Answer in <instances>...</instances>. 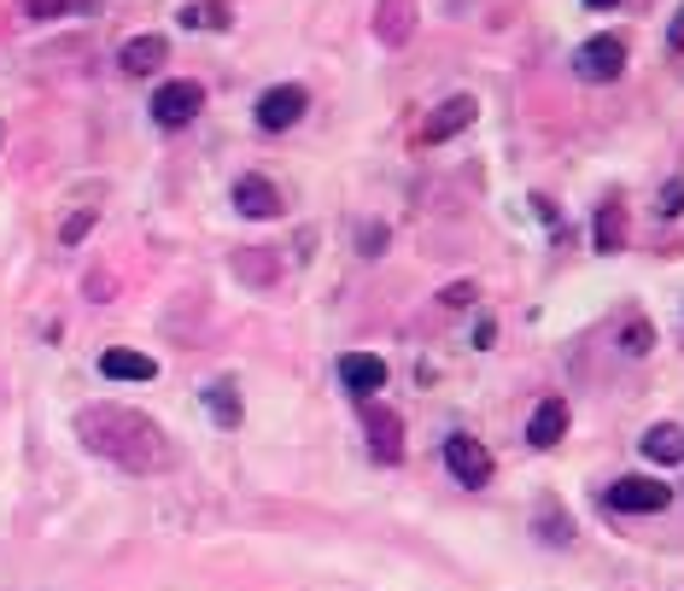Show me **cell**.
Listing matches in <instances>:
<instances>
[{"instance_id":"cell-1","label":"cell","mask_w":684,"mask_h":591,"mask_svg":"<svg viewBox=\"0 0 684 591\" xmlns=\"http://www.w3.org/2000/svg\"><path fill=\"white\" fill-rule=\"evenodd\" d=\"M76 439L89 445L94 457L117 463L123 475H164L176 463L170 434L135 404H82L76 411Z\"/></svg>"},{"instance_id":"cell-2","label":"cell","mask_w":684,"mask_h":591,"mask_svg":"<svg viewBox=\"0 0 684 591\" xmlns=\"http://www.w3.org/2000/svg\"><path fill=\"white\" fill-rule=\"evenodd\" d=\"M667 504H673V486L655 475H620L609 486V509H620V516H661Z\"/></svg>"},{"instance_id":"cell-3","label":"cell","mask_w":684,"mask_h":591,"mask_svg":"<svg viewBox=\"0 0 684 591\" xmlns=\"http://www.w3.org/2000/svg\"><path fill=\"white\" fill-rule=\"evenodd\" d=\"M199 112H205V89L188 83V76H176V83H164V89L153 94V124H164V129L194 124Z\"/></svg>"},{"instance_id":"cell-4","label":"cell","mask_w":684,"mask_h":591,"mask_svg":"<svg viewBox=\"0 0 684 591\" xmlns=\"http://www.w3.org/2000/svg\"><path fill=\"white\" fill-rule=\"evenodd\" d=\"M445 468L456 475V486H474V492H480V486L491 480V452L474 434H450L445 439Z\"/></svg>"},{"instance_id":"cell-5","label":"cell","mask_w":684,"mask_h":591,"mask_svg":"<svg viewBox=\"0 0 684 591\" xmlns=\"http://www.w3.org/2000/svg\"><path fill=\"white\" fill-rule=\"evenodd\" d=\"M573 71L585 76V83H614V76L626 71V42H620V35H591V42L573 53Z\"/></svg>"},{"instance_id":"cell-6","label":"cell","mask_w":684,"mask_h":591,"mask_svg":"<svg viewBox=\"0 0 684 591\" xmlns=\"http://www.w3.org/2000/svg\"><path fill=\"white\" fill-rule=\"evenodd\" d=\"M304 112H310V94L299 83H281V89H263L258 94V129H269V135L293 129Z\"/></svg>"},{"instance_id":"cell-7","label":"cell","mask_w":684,"mask_h":591,"mask_svg":"<svg viewBox=\"0 0 684 591\" xmlns=\"http://www.w3.org/2000/svg\"><path fill=\"white\" fill-rule=\"evenodd\" d=\"M363 427H369V452H375V463H398L404 457V416L398 411L363 398Z\"/></svg>"},{"instance_id":"cell-8","label":"cell","mask_w":684,"mask_h":591,"mask_svg":"<svg viewBox=\"0 0 684 591\" xmlns=\"http://www.w3.org/2000/svg\"><path fill=\"white\" fill-rule=\"evenodd\" d=\"M474 117H480V100H474V94H450V100H439V106H433V117L422 124V147H439V141L463 135Z\"/></svg>"},{"instance_id":"cell-9","label":"cell","mask_w":684,"mask_h":591,"mask_svg":"<svg viewBox=\"0 0 684 591\" xmlns=\"http://www.w3.org/2000/svg\"><path fill=\"white\" fill-rule=\"evenodd\" d=\"M235 211L252 217V222L281 217V188H276L269 176H240V182H235Z\"/></svg>"},{"instance_id":"cell-10","label":"cell","mask_w":684,"mask_h":591,"mask_svg":"<svg viewBox=\"0 0 684 591\" xmlns=\"http://www.w3.org/2000/svg\"><path fill=\"white\" fill-rule=\"evenodd\" d=\"M117 65L129 76H153L158 65H170V42H164V35H129V42L117 48Z\"/></svg>"},{"instance_id":"cell-11","label":"cell","mask_w":684,"mask_h":591,"mask_svg":"<svg viewBox=\"0 0 684 591\" xmlns=\"http://www.w3.org/2000/svg\"><path fill=\"white\" fill-rule=\"evenodd\" d=\"M416 35V0H381L375 12V42L381 48H404Z\"/></svg>"},{"instance_id":"cell-12","label":"cell","mask_w":684,"mask_h":591,"mask_svg":"<svg viewBox=\"0 0 684 591\" xmlns=\"http://www.w3.org/2000/svg\"><path fill=\"white\" fill-rule=\"evenodd\" d=\"M340 381H345L357 398H369V393H381V386H386V363H381L375 352H345V357H340Z\"/></svg>"},{"instance_id":"cell-13","label":"cell","mask_w":684,"mask_h":591,"mask_svg":"<svg viewBox=\"0 0 684 591\" xmlns=\"http://www.w3.org/2000/svg\"><path fill=\"white\" fill-rule=\"evenodd\" d=\"M562 434H568V404L545 398L532 411V422H527V445H532V452H550V445H562Z\"/></svg>"},{"instance_id":"cell-14","label":"cell","mask_w":684,"mask_h":591,"mask_svg":"<svg viewBox=\"0 0 684 591\" xmlns=\"http://www.w3.org/2000/svg\"><path fill=\"white\" fill-rule=\"evenodd\" d=\"M100 375L106 381H153L158 363L147 352H123V345H112V352H100Z\"/></svg>"},{"instance_id":"cell-15","label":"cell","mask_w":684,"mask_h":591,"mask_svg":"<svg viewBox=\"0 0 684 591\" xmlns=\"http://www.w3.org/2000/svg\"><path fill=\"white\" fill-rule=\"evenodd\" d=\"M205 411H211V422L217 427H240V386L235 381H211V386H205Z\"/></svg>"},{"instance_id":"cell-16","label":"cell","mask_w":684,"mask_h":591,"mask_svg":"<svg viewBox=\"0 0 684 591\" xmlns=\"http://www.w3.org/2000/svg\"><path fill=\"white\" fill-rule=\"evenodd\" d=\"M597 252H626V206H597Z\"/></svg>"},{"instance_id":"cell-17","label":"cell","mask_w":684,"mask_h":591,"mask_svg":"<svg viewBox=\"0 0 684 591\" xmlns=\"http://www.w3.org/2000/svg\"><path fill=\"white\" fill-rule=\"evenodd\" d=\"M644 457L655 463H684V427L678 422H655L644 434Z\"/></svg>"},{"instance_id":"cell-18","label":"cell","mask_w":684,"mask_h":591,"mask_svg":"<svg viewBox=\"0 0 684 591\" xmlns=\"http://www.w3.org/2000/svg\"><path fill=\"white\" fill-rule=\"evenodd\" d=\"M182 24L188 30H228L235 24V7H228V0H194V7H182Z\"/></svg>"},{"instance_id":"cell-19","label":"cell","mask_w":684,"mask_h":591,"mask_svg":"<svg viewBox=\"0 0 684 591\" xmlns=\"http://www.w3.org/2000/svg\"><path fill=\"white\" fill-rule=\"evenodd\" d=\"M235 270H240V281H263V288H269V281L281 276V263H276V258H258V252H240Z\"/></svg>"},{"instance_id":"cell-20","label":"cell","mask_w":684,"mask_h":591,"mask_svg":"<svg viewBox=\"0 0 684 591\" xmlns=\"http://www.w3.org/2000/svg\"><path fill=\"white\" fill-rule=\"evenodd\" d=\"M76 12V0H24V18L30 24H53V18Z\"/></svg>"},{"instance_id":"cell-21","label":"cell","mask_w":684,"mask_h":591,"mask_svg":"<svg viewBox=\"0 0 684 591\" xmlns=\"http://www.w3.org/2000/svg\"><path fill=\"white\" fill-rule=\"evenodd\" d=\"M620 340H626V352H632V357H644L650 345H655V329H650L644 317H638V322H626V334H620Z\"/></svg>"},{"instance_id":"cell-22","label":"cell","mask_w":684,"mask_h":591,"mask_svg":"<svg viewBox=\"0 0 684 591\" xmlns=\"http://www.w3.org/2000/svg\"><path fill=\"white\" fill-rule=\"evenodd\" d=\"M655 211H661V217H678V211H684V176H673L667 188L655 194Z\"/></svg>"},{"instance_id":"cell-23","label":"cell","mask_w":684,"mask_h":591,"mask_svg":"<svg viewBox=\"0 0 684 591\" xmlns=\"http://www.w3.org/2000/svg\"><path fill=\"white\" fill-rule=\"evenodd\" d=\"M94 229V211H76V217H65V229H59V247H76L82 235Z\"/></svg>"},{"instance_id":"cell-24","label":"cell","mask_w":684,"mask_h":591,"mask_svg":"<svg viewBox=\"0 0 684 591\" xmlns=\"http://www.w3.org/2000/svg\"><path fill=\"white\" fill-rule=\"evenodd\" d=\"M474 293H480V288H474V281H456V288H445L439 299L450 304V311H468V304H474Z\"/></svg>"},{"instance_id":"cell-25","label":"cell","mask_w":684,"mask_h":591,"mask_svg":"<svg viewBox=\"0 0 684 591\" xmlns=\"http://www.w3.org/2000/svg\"><path fill=\"white\" fill-rule=\"evenodd\" d=\"M667 48H673V53H684V7L673 12V24H667Z\"/></svg>"},{"instance_id":"cell-26","label":"cell","mask_w":684,"mask_h":591,"mask_svg":"<svg viewBox=\"0 0 684 591\" xmlns=\"http://www.w3.org/2000/svg\"><path fill=\"white\" fill-rule=\"evenodd\" d=\"M474 340L491 345V340H497V322H491V317H480V329H474Z\"/></svg>"},{"instance_id":"cell-27","label":"cell","mask_w":684,"mask_h":591,"mask_svg":"<svg viewBox=\"0 0 684 591\" xmlns=\"http://www.w3.org/2000/svg\"><path fill=\"white\" fill-rule=\"evenodd\" d=\"M585 7H620V0H585Z\"/></svg>"},{"instance_id":"cell-28","label":"cell","mask_w":684,"mask_h":591,"mask_svg":"<svg viewBox=\"0 0 684 591\" xmlns=\"http://www.w3.org/2000/svg\"><path fill=\"white\" fill-rule=\"evenodd\" d=\"M0 141H7V124H0Z\"/></svg>"}]
</instances>
